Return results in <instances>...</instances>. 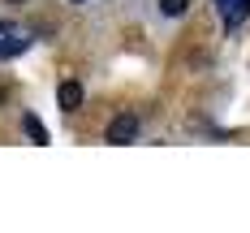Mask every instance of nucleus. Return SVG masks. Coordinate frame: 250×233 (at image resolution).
I'll use <instances>...</instances> for the list:
<instances>
[{
    "mask_svg": "<svg viewBox=\"0 0 250 233\" xmlns=\"http://www.w3.org/2000/svg\"><path fill=\"white\" fill-rule=\"evenodd\" d=\"M104 138H108V143H117V147L134 143V138H138V117H134V112L112 117V121H108V129H104Z\"/></svg>",
    "mask_w": 250,
    "mask_h": 233,
    "instance_id": "obj_1",
    "label": "nucleus"
},
{
    "mask_svg": "<svg viewBox=\"0 0 250 233\" xmlns=\"http://www.w3.org/2000/svg\"><path fill=\"white\" fill-rule=\"evenodd\" d=\"M56 104H61L65 112H78V108H82V82H74V78H65V82L56 86Z\"/></svg>",
    "mask_w": 250,
    "mask_h": 233,
    "instance_id": "obj_2",
    "label": "nucleus"
},
{
    "mask_svg": "<svg viewBox=\"0 0 250 233\" xmlns=\"http://www.w3.org/2000/svg\"><path fill=\"white\" fill-rule=\"evenodd\" d=\"M246 18H250V0H233V4H225V30H237Z\"/></svg>",
    "mask_w": 250,
    "mask_h": 233,
    "instance_id": "obj_3",
    "label": "nucleus"
},
{
    "mask_svg": "<svg viewBox=\"0 0 250 233\" xmlns=\"http://www.w3.org/2000/svg\"><path fill=\"white\" fill-rule=\"evenodd\" d=\"M22 126H26V134H30V143H48V129L39 126V117H30V112H26Z\"/></svg>",
    "mask_w": 250,
    "mask_h": 233,
    "instance_id": "obj_4",
    "label": "nucleus"
},
{
    "mask_svg": "<svg viewBox=\"0 0 250 233\" xmlns=\"http://www.w3.org/2000/svg\"><path fill=\"white\" fill-rule=\"evenodd\" d=\"M186 9H190V0H160V13L164 18H181Z\"/></svg>",
    "mask_w": 250,
    "mask_h": 233,
    "instance_id": "obj_5",
    "label": "nucleus"
},
{
    "mask_svg": "<svg viewBox=\"0 0 250 233\" xmlns=\"http://www.w3.org/2000/svg\"><path fill=\"white\" fill-rule=\"evenodd\" d=\"M26 43H30V39H26V35H9V39H4V43H0V56H13V52H22Z\"/></svg>",
    "mask_w": 250,
    "mask_h": 233,
    "instance_id": "obj_6",
    "label": "nucleus"
},
{
    "mask_svg": "<svg viewBox=\"0 0 250 233\" xmlns=\"http://www.w3.org/2000/svg\"><path fill=\"white\" fill-rule=\"evenodd\" d=\"M216 4H220V9H225V4H233V0H216Z\"/></svg>",
    "mask_w": 250,
    "mask_h": 233,
    "instance_id": "obj_7",
    "label": "nucleus"
},
{
    "mask_svg": "<svg viewBox=\"0 0 250 233\" xmlns=\"http://www.w3.org/2000/svg\"><path fill=\"white\" fill-rule=\"evenodd\" d=\"M9 4H22V0H9Z\"/></svg>",
    "mask_w": 250,
    "mask_h": 233,
    "instance_id": "obj_8",
    "label": "nucleus"
},
{
    "mask_svg": "<svg viewBox=\"0 0 250 233\" xmlns=\"http://www.w3.org/2000/svg\"><path fill=\"white\" fill-rule=\"evenodd\" d=\"M74 4H82V0H74Z\"/></svg>",
    "mask_w": 250,
    "mask_h": 233,
    "instance_id": "obj_9",
    "label": "nucleus"
}]
</instances>
